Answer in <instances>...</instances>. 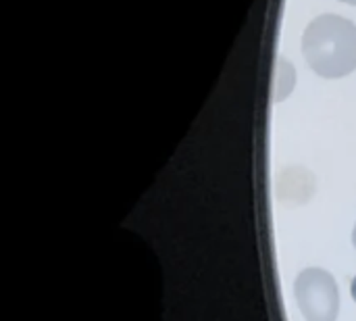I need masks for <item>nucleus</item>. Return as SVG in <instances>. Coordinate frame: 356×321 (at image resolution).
I'll return each mask as SVG.
<instances>
[{
	"label": "nucleus",
	"instance_id": "f257e3e1",
	"mask_svg": "<svg viewBox=\"0 0 356 321\" xmlns=\"http://www.w3.org/2000/svg\"><path fill=\"white\" fill-rule=\"evenodd\" d=\"M302 54L325 79L348 75L356 69V25L340 15L317 17L302 36Z\"/></svg>",
	"mask_w": 356,
	"mask_h": 321
},
{
	"label": "nucleus",
	"instance_id": "f03ea898",
	"mask_svg": "<svg viewBox=\"0 0 356 321\" xmlns=\"http://www.w3.org/2000/svg\"><path fill=\"white\" fill-rule=\"evenodd\" d=\"M294 295L307 321H336L340 290L334 276L321 267L305 269L294 282Z\"/></svg>",
	"mask_w": 356,
	"mask_h": 321
},
{
	"label": "nucleus",
	"instance_id": "7ed1b4c3",
	"mask_svg": "<svg viewBox=\"0 0 356 321\" xmlns=\"http://www.w3.org/2000/svg\"><path fill=\"white\" fill-rule=\"evenodd\" d=\"M353 297H355V301H356V278H355V282H353Z\"/></svg>",
	"mask_w": 356,
	"mask_h": 321
},
{
	"label": "nucleus",
	"instance_id": "20e7f679",
	"mask_svg": "<svg viewBox=\"0 0 356 321\" xmlns=\"http://www.w3.org/2000/svg\"><path fill=\"white\" fill-rule=\"evenodd\" d=\"M353 244H355V249H356V226H355V232H353Z\"/></svg>",
	"mask_w": 356,
	"mask_h": 321
},
{
	"label": "nucleus",
	"instance_id": "39448f33",
	"mask_svg": "<svg viewBox=\"0 0 356 321\" xmlns=\"http://www.w3.org/2000/svg\"><path fill=\"white\" fill-rule=\"evenodd\" d=\"M340 2H346V4H355V6H356V0H340Z\"/></svg>",
	"mask_w": 356,
	"mask_h": 321
}]
</instances>
